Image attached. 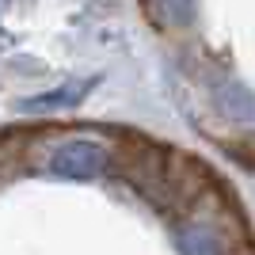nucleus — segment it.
Listing matches in <instances>:
<instances>
[{"instance_id":"obj_1","label":"nucleus","mask_w":255,"mask_h":255,"mask_svg":"<svg viewBox=\"0 0 255 255\" xmlns=\"http://www.w3.org/2000/svg\"><path fill=\"white\" fill-rule=\"evenodd\" d=\"M107 164H111L107 145L80 137V141L57 145V149L50 152V160H46V171H50V175H61V179H96Z\"/></svg>"},{"instance_id":"obj_2","label":"nucleus","mask_w":255,"mask_h":255,"mask_svg":"<svg viewBox=\"0 0 255 255\" xmlns=\"http://www.w3.org/2000/svg\"><path fill=\"white\" fill-rule=\"evenodd\" d=\"M175 244H179L183 255H225L221 236L213 233L210 225H179Z\"/></svg>"},{"instance_id":"obj_3","label":"nucleus","mask_w":255,"mask_h":255,"mask_svg":"<svg viewBox=\"0 0 255 255\" xmlns=\"http://www.w3.org/2000/svg\"><path fill=\"white\" fill-rule=\"evenodd\" d=\"M217 107H221L225 118H236V122H255V92L244 84H221L217 92Z\"/></svg>"},{"instance_id":"obj_4","label":"nucleus","mask_w":255,"mask_h":255,"mask_svg":"<svg viewBox=\"0 0 255 255\" xmlns=\"http://www.w3.org/2000/svg\"><path fill=\"white\" fill-rule=\"evenodd\" d=\"M96 88V80H73V84L57 88V92H46V96L23 99V111H46V107H76L80 99Z\"/></svg>"},{"instance_id":"obj_5","label":"nucleus","mask_w":255,"mask_h":255,"mask_svg":"<svg viewBox=\"0 0 255 255\" xmlns=\"http://www.w3.org/2000/svg\"><path fill=\"white\" fill-rule=\"evenodd\" d=\"M145 8L160 27H187L194 19L198 0H145Z\"/></svg>"},{"instance_id":"obj_6","label":"nucleus","mask_w":255,"mask_h":255,"mask_svg":"<svg viewBox=\"0 0 255 255\" xmlns=\"http://www.w3.org/2000/svg\"><path fill=\"white\" fill-rule=\"evenodd\" d=\"M225 152H229V156H233L240 168L255 171V133H244V137L229 141V145H225Z\"/></svg>"}]
</instances>
